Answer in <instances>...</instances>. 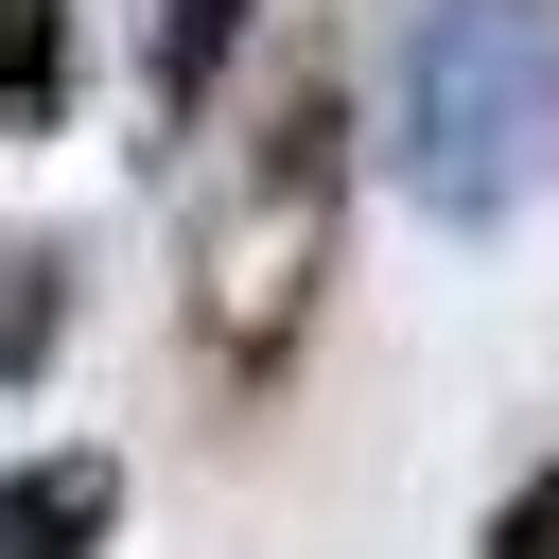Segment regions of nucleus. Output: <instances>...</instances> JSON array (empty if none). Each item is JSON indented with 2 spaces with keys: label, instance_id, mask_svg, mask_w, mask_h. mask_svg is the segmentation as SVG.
<instances>
[{
  "label": "nucleus",
  "instance_id": "f03ea898",
  "mask_svg": "<svg viewBox=\"0 0 559 559\" xmlns=\"http://www.w3.org/2000/svg\"><path fill=\"white\" fill-rule=\"evenodd\" d=\"M314 245H332V105H297L280 140H262V175H245V210L210 227V349L227 367H262L280 332H297V297H314Z\"/></svg>",
  "mask_w": 559,
  "mask_h": 559
},
{
  "label": "nucleus",
  "instance_id": "7ed1b4c3",
  "mask_svg": "<svg viewBox=\"0 0 559 559\" xmlns=\"http://www.w3.org/2000/svg\"><path fill=\"white\" fill-rule=\"evenodd\" d=\"M122 524V472L105 454H35V472H0V559H87Z\"/></svg>",
  "mask_w": 559,
  "mask_h": 559
},
{
  "label": "nucleus",
  "instance_id": "20e7f679",
  "mask_svg": "<svg viewBox=\"0 0 559 559\" xmlns=\"http://www.w3.org/2000/svg\"><path fill=\"white\" fill-rule=\"evenodd\" d=\"M0 122H70V0H0Z\"/></svg>",
  "mask_w": 559,
  "mask_h": 559
},
{
  "label": "nucleus",
  "instance_id": "39448f33",
  "mask_svg": "<svg viewBox=\"0 0 559 559\" xmlns=\"http://www.w3.org/2000/svg\"><path fill=\"white\" fill-rule=\"evenodd\" d=\"M245 17H262V0H175V17H157V122L210 105V70L245 52Z\"/></svg>",
  "mask_w": 559,
  "mask_h": 559
},
{
  "label": "nucleus",
  "instance_id": "423d86ee",
  "mask_svg": "<svg viewBox=\"0 0 559 559\" xmlns=\"http://www.w3.org/2000/svg\"><path fill=\"white\" fill-rule=\"evenodd\" d=\"M489 559H559V472H524V489H507V524H489Z\"/></svg>",
  "mask_w": 559,
  "mask_h": 559
},
{
  "label": "nucleus",
  "instance_id": "f257e3e1",
  "mask_svg": "<svg viewBox=\"0 0 559 559\" xmlns=\"http://www.w3.org/2000/svg\"><path fill=\"white\" fill-rule=\"evenodd\" d=\"M384 157L437 227H507L559 175V0H419Z\"/></svg>",
  "mask_w": 559,
  "mask_h": 559
}]
</instances>
